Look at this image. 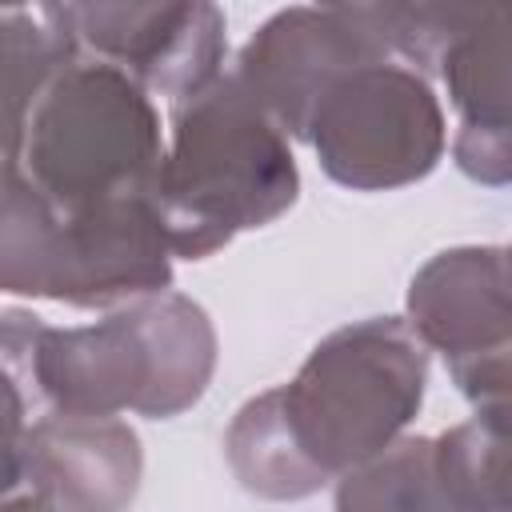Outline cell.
<instances>
[{"label":"cell","instance_id":"cell-12","mask_svg":"<svg viewBox=\"0 0 512 512\" xmlns=\"http://www.w3.org/2000/svg\"><path fill=\"white\" fill-rule=\"evenodd\" d=\"M436 476L460 512H512V392L432 440Z\"/></svg>","mask_w":512,"mask_h":512},{"label":"cell","instance_id":"cell-16","mask_svg":"<svg viewBox=\"0 0 512 512\" xmlns=\"http://www.w3.org/2000/svg\"><path fill=\"white\" fill-rule=\"evenodd\" d=\"M508 264H512V248H508Z\"/></svg>","mask_w":512,"mask_h":512},{"label":"cell","instance_id":"cell-9","mask_svg":"<svg viewBox=\"0 0 512 512\" xmlns=\"http://www.w3.org/2000/svg\"><path fill=\"white\" fill-rule=\"evenodd\" d=\"M144 476L140 436L120 416L48 412L8 440L4 488L48 496L64 512H128Z\"/></svg>","mask_w":512,"mask_h":512},{"label":"cell","instance_id":"cell-5","mask_svg":"<svg viewBox=\"0 0 512 512\" xmlns=\"http://www.w3.org/2000/svg\"><path fill=\"white\" fill-rule=\"evenodd\" d=\"M172 244L156 196L56 212L32 184L4 172L0 288L72 308H124L168 292Z\"/></svg>","mask_w":512,"mask_h":512},{"label":"cell","instance_id":"cell-11","mask_svg":"<svg viewBox=\"0 0 512 512\" xmlns=\"http://www.w3.org/2000/svg\"><path fill=\"white\" fill-rule=\"evenodd\" d=\"M408 328L448 368L512 348V264L508 248L464 244L436 252L408 284Z\"/></svg>","mask_w":512,"mask_h":512},{"label":"cell","instance_id":"cell-1","mask_svg":"<svg viewBox=\"0 0 512 512\" xmlns=\"http://www.w3.org/2000/svg\"><path fill=\"white\" fill-rule=\"evenodd\" d=\"M428 384V348L400 316L328 332L296 376L252 396L224 432L236 480L264 500H304L404 440Z\"/></svg>","mask_w":512,"mask_h":512},{"label":"cell","instance_id":"cell-13","mask_svg":"<svg viewBox=\"0 0 512 512\" xmlns=\"http://www.w3.org/2000/svg\"><path fill=\"white\" fill-rule=\"evenodd\" d=\"M0 40H4V124L20 120L28 104L64 68H72L84 56L64 4L4 8Z\"/></svg>","mask_w":512,"mask_h":512},{"label":"cell","instance_id":"cell-8","mask_svg":"<svg viewBox=\"0 0 512 512\" xmlns=\"http://www.w3.org/2000/svg\"><path fill=\"white\" fill-rule=\"evenodd\" d=\"M84 52L128 72L152 96L192 100L224 76L228 20L204 0H88L64 4Z\"/></svg>","mask_w":512,"mask_h":512},{"label":"cell","instance_id":"cell-15","mask_svg":"<svg viewBox=\"0 0 512 512\" xmlns=\"http://www.w3.org/2000/svg\"><path fill=\"white\" fill-rule=\"evenodd\" d=\"M4 512H64V508L52 504V500L40 496V492H12V496L4 500Z\"/></svg>","mask_w":512,"mask_h":512},{"label":"cell","instance_id":"cell-6","mask_svg":"<svg viewBox=\"0 0 512 512\" xmlns=\"http://www.w3.org/2000/svg\"><path fill=\"white\" fill-rule=\"evenodd\" d=\"M304 144H312L324 176L340 188L392 192L424 180L440 164L448 124L424 72L380 60L324 92Z\"/></svg>","mask_w":512,"mask_h":512},{"label":"cell","instance_id":"cell-3","mask_svg":"<svg viewBox=\"0 0 512 512\" xmlns=\"http://www.w3.org/2000/svg\"><path fill=\"white\" fill-rule=\"evenodd\" d=\"M296 196L300 168L288 136L236 72L172 108L156 208L176 256L204 260L240 232L284 216Z\"/></svg>","mask_w":512,"mask_h":512},{"label":"cell","instance_id":"cell-7","mask_svg":"<svg viewBox=\"0 0 512 512\" xmlns=\"http://www.w3.org/2000/svg\"><path fill=\"white\" fill-rule=\"evenodd\" d=\"M380 60L396 56L372 4H292L248 36L232 72L288 140H308L324 92L348 72Z\"/></svg>","mask_w":512,"mask_h":512},{"label":"cell","instance_id":"cell-4","mask_svg":"<svg viewBox=\"0 0 512 512\" xmlns=\"http://www.w3.org/2000/svg\"><path fill=\"white\" fill-rule=\"evenodd\" d=\"M164 132L152 92L116 64L80 56L4 136V172L32 184L56 212L156 196Z\"/></svg>","mask_w":512,"mask_h":512},{"label":"cell","instance_id":"cell-14","mask_svg":"<svg viewBox=\"0 0 512 512\" xmlns=\"http://www.w3.org/2000/svg\"><path fill=\"white\" fill-rule=\"evenodd\" d=\"M336 512H460L436 476L428 436H404L384 456L336 480Z\"/></svg>","mask_w":512,"mask_h":512},{"label":"cell","instance_id":"cell-10","mask_svg":"<svg viewBox=\"0 0 512 512\" xmlns=\"http://www.w3.org/2000/svg\"><path fill=\"white\" fill-rule=\"evenodd\" d=\"M436 76L456 112V168L488 188L512 184V4H460Z\"/></svg>","mask_w":512,"mask_h":512},{"label":"cell","instance_id":"cell-2","mask_svg":"<svg viewBox=\"0 0 512 512\" xmlns=\"http://www.w3.org/2000/svg\"><path fill=\"white\" fill-rule=\"evenodd\" d=\"M216 328L180 292L112 308L96 324L52 328L32 312H4V380L28 384L52 412L168 420L212 384Z\"/></svg>","mask_w":512,"mask_h":512}]
</instances>
